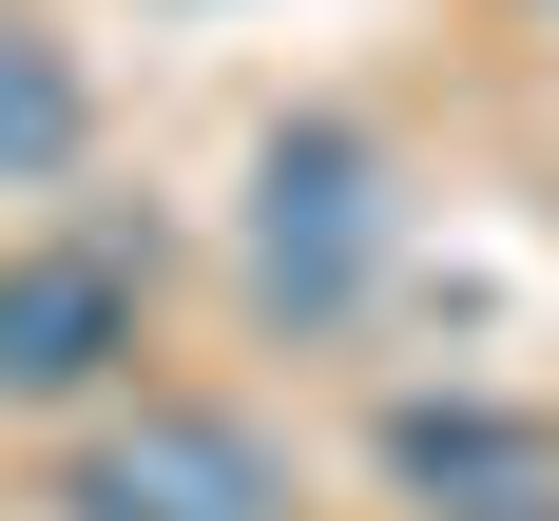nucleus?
I'll return each mask as SVG.
<instances>
[{
    "mask_svg": "<svg viewBox=\"0 0 559 521\" xmlns=\"http://www.w3.org/2000/svg\"><path fill=\"white\" fill-rule=\"evenodd\" d=\"M58 502L78 521H289V483H271V445L231 405H135L116 445H78Z\"/></svg>",
    "mask_w": 559,
    "mask_h": 521,
    "instance_id": "1",
    "label": "nucleus"
},
{
    "mask_svg": "<svg viewBox=\"0 0 559 521\" xmlns=\"http://www.w3.org/2000/svg\"><path fill=\"white\" fill-rule=\"evenodd\" d=\"M367 251H386V193H367V135H271V174H251V271H271V309H309L329 329L347 289H367Z\"/></svg>",
    "mask_w": 559,
    "mask_h": 521,
    "instance_id": "2",
    "label": "nucleus"
},
{
    "mask_svg": "<svg viewBox=\"0 0 559 521\" xmlns=\"http://www.w3.org/2000/svg\"><path fill=\"white\" fill-rule=\"evenodd\" d=\"M135 347V251H0V405H58Z\"/></svg>",
    "mask_w": 559,
    "mask_h": 521,
    "instance_id": "3",
    "label": "nucleus"
},
{
    "mask_svg": "<svg viewBox=\"0 0 559 521\" xmlns=\"http://www.w3.org/2000/svg\"><path fill=\"white\" fill-rule=\"evenodd\" d=\"M386 463L405 483H540V425H502V405H405Z\"/></svg>",
    "mask_w": 559,
    "mask_h": 521,
    "instance_id": "4",
    "label": "nucleus"
},
{
    "mask_svg": "<svg viewBox=\"0 0 559 521\" xmlns=\"http://www.w3.org/2000/svg\"><path fill=\"white\" fill-rule=\"evenodd\" d=\"M78 155V78H58V39H20V20H0V193H20V174H58Z\"/></svg>",
    "mask_w": 559,
    "mask_h": 521,
    "instance_id": "5",
    "label": "nucleus"
},
{
    "mask_svg": "<svg viewBox=\"0 0 559 521\" xmlns=\"http://www.w3.org/2000/svg\"><path fill=\"white\" fill-rule=\"evenodd\" d=\"M444 521H559V502H540V483H463Z\"/></svg>",
    "mask_w": 559,
    "mask_h": 521,
    "instance_id": "6",
    "label": "nucleus"
}]
</instances>
